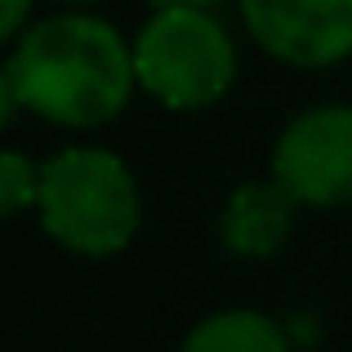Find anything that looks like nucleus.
<instances>
[{"label":"nucleus","mask_w":352,"mask_h":352,"mask_svg":"<svg viewBox=\"0 0 352 352\" xmlns=\"http://www.w3.org/2000/svg\"><path fill=\"white\" fill-rule=\"evenodd\" d=\"M0 85L50 125L94 129L116 120L134 94V45L103 18L54 14L14 41Z\"/></svg>","instance_id":"1"},{"label":"nucleus","mask_w":352,"mask_h":352,"mask_svg":"<svg viewBox=\"0 0 352 352\" xmlns=\"http://www.w3.org/2000/svg\"><path fill=\"white\" fill-rule=\"evenodd\" d=\"M183 352H290V339L272 317L250 308L214 312L188 335Z\"/></svg>","instance_id":"7"},{"label":"nucleus","mask_w":352,"mask_h":352,"mask_svg":"<svg viewBox=\"0 0 352 352\" xmlns=\"http://www.w3.org/2000/svg\"><path fill=\"white\" fill-rule=\"evenodd\" d=\"M41 223L58 245L103 258L120 254L143 223L129 165L107 147H63L41 165Z\"/></svg>","instance_id":"2"},{"label":"nucleus","mask_w":352,"mask_h":352,"mask_svg":"<svg viewBox=\"0 0 352 352\" xmlns=\"http://www.w3.org/2000/svg\"><path fill=\"white\" fill-rule=\"evenodd\" d=\"M294 210L299 201L281 188V183H245V188L232 192L223 210V245L232 254H245V258H267L281 250V241L290 236L294 228Z\"/></svg>","instance_id":"6"},{"label":"nucleus","mask_w":352,"mask_h":352,"mask_svg":"<svg viewBox=\"0 0 352 352\" xmlns=\"http://www.w3.org/2000/svg\"><path fill=\"white\" fill-rule=\"evenodd\" d=\"M272 179L299 206H352V107H312L281 129Z\"/></svg>","instance_id":"4"},{"label":"nucleus","mask_w":352,"mask_h":352,"mask_svg":"<svg viewBox=\"0 0 352 352\" xmlns=\"http://www.w3.org/2000/svg\"><path fill=\"white\" fill-rule=\"evenodd\" d=\"M27 18H32V0H5V5H0V36H5V41H18Z\"/></svg>","instance_id":"9"},{"label":"nucleus","mask_w":352,"mask_h":352,"mask_svg":"<svg viewBox=\"0 0 352 352\" xmlns=\"http://www.w3.org/2000/svg\"><path fill=\"white\" fill-rule=\"evenodd\" d=\"M36 197H41V165H32L23 152H5L0 156V214H23L27 206H36Z\"/></svg>","instance_id":"8"},{"label":"nucleus","mask_w":352,"mask_h":352,"mask_svg":"<svg viewBox=\"0 0 352 352\" xmlns=\"http://www.w3.org/2000/svg\"><path fill=\"white\" fill-rule=\"evenodd\" d=\"M72 5H85V0H72Z\"/></svg>","instance_id":"11"},{"label":"nucleus","mask_w":352,"mask_h":352,"mask_svg":"<svg viewBox=\"0 0 352 352\" xmlns=\"http://www.w3.org/2000/svg\"><path fill=\"white\" fill-rule=\"evenodd\" d=\"M134 72L170 112H201L232 89L236 45L206 5H170L134 36Z\"/></svg>","instance_id":"3"},{"label":"nucleus","mask_w":352,"mask_h":352,"mask_svg":"<svg viewBox=\"0 0 352 352\" xmlns=\"http://www.w3.org/2000/svg\"><path fill=\"white\" fill-rule=\"evenodd\" d=\"M156 9H170V5H210V0H152Z\"/></svg>","instance_id":"10"},{"label":"nucleus","mask_w":352,"mask_h":352,"mask_svg":"<svg viewBox=\"0 0 352 352\" xmlns=\"http://www.w3.org/2000/svg\"><path fill=\"white\" fill-rule=\"evenodd\" d=\"M258 50L290 67H330L352 54V0H241Z\"/></svg>","instance_id":"5"}]
</instances>
